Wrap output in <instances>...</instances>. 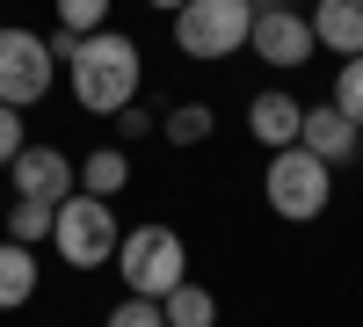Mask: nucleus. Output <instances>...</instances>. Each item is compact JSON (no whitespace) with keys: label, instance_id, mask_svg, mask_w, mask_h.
<instances>
[{"label":"nucleus","instance_id":"nucleus-17","mask_svg":"<svg viewBox=\"0 0 363 327\" xmlns=\"http://www.w3.org/2000/svg\"><path fill=\"white\" fill-rule=\"evenodd\" d=\"M58 29H73V37L109 29V0H58Z\"/></svg>","mask_w":363,"mask_h":327},{"label":"nucleus","instance_id":"nucleus-16","mask_svg":"<svg viewBox=\"0 0 363 327\" xmlns=\"http://www.w3.org/2000/svg\"><path fill=\"white\" fill-rule=\"evenodd\" d=\"M160 131H167L174 145H203L211 131H218V116H211V102H174V109L160 116Z\"/></svg>","mask_w":363,"mask_h":327},{"label":"nucleus","instance_id":"nucleus-12","mask_svg":"<svg viewBox=\"0 0 363 327\" xmlns=\"http://www.w3.org/2000/svg\"><path fill=\"white\" fill-rule=\"evenodd\" d=\"M29 299H37V248L0 240V313H15Z\"/></svg>","mask_w":363,"mask_h":327},{"label":"nucleus","instance_id":"nucleus-23","mask_svg":"<svg viewBox=\"0 0 363 327\" xmlns=\"http://www.w3.org/2000/svg\"><path fill=\"white\" fill-rule=\"evenodd\" d=\"M247 8H284V0H247Z\"/></svg>","mask_w":363,"mask_h":327},{"label":"nucleus","instance_id":"nucleus-14","mask_svg":"<svg viewBox=\"0 0 363 327\" xmlns=\"http://www.w3.org/2000/svg\"><path fill=\"white\" fill-rule=\"evenodd\" d=\"M160 313H167V327H218V299L203 284H174L160 299Z\"/></svg>","mask_w":363,"mask_h":327},{"label":"nucleus","instance_id":"nucleus-4","mask_svg":"<svg viewBox=\"0 0 363 327\" xmlns=\"http://www.w3.org/2000/svg\"><path fill=\"white\" fill-rule=\"evenodd\" d=\"M51 240H58V262H66V270H102V262L116 255V204L73 189L66 204H58Z\"/></svg>","mask_w":363,"mask_h":327},{"label":"nucleus","instance_id":"nucleus-10","mask_svg":"<svg viewBox=\"0 0 363 327\" xmlns=\"http://www.w3.org/2000/svg\"><path fill=\"white\" fill-rule=\"evenodd\" d=\"M298 124H306V102H291L284 87H262V95L247 102V131L277 153V145H298Z\"/></svg>","mask_w":363,"mask_h":327},{"label":"nucleus","instance_id":"nucleus-8","mask_svg":"<svg viewBox=\"0 0 363 327\" xmlns=\"http://www.w3.org/2000/svg\"><path fill=\"white\" fill-rule=\"evenodd\" d=\"M8 174H15V196H29V204H66L80 189V160H66L58 145H22Z\"/></svg>","mask_w":363,"mask_h":327},{"label":"nucleus","instance_id":"nucleus-15","mask_svg":"<svg viewBox=\"0 0 363 327\" xmlns=\"http://www.w3.org/2000/svg\"><path fill=\"white\" fill-rule=\"evenodd\" d=\"M0 226H8V240L37 248V240H51V226H58V204H29V196H15V211L0 218Z\"/></svg>","mask_w":363,"mask_h":327},{"label":"nucleus","instance_id":"nucleus-21","mask_svg":"<svg viewBox=\"0 0 363 327\" xmlns=\"http://www.w3.org/2000/svg\"><path fill=\"white\" fill-rule=\"evenodd\" d=\"M116 131H124V138H145V131H160V116L138 109V102H124V109H116Z\"/></svg>","mask_w":363,"mask_h":327},{"label":"nucleus","instance_id":"nucleus-6","mask_svg":"<svg viewBox=\"0 0 363 327\" xmlns=\"http://www.w3.org/2000/svg\"><path fill=\"white\" fill-rule=\"evenodd\" d=\"M51 73H58V58H51V37H37V29H15V22H0V102H44L51 95Z\"/></svg>","mask_w":363,"mask_h":327},{"label":"nucleus","instance_id":"nucleus-7","mask_svg":"<svg viewBox=\"0 0 363 327\" xmlns=\"http://www.w3.org/2000/svg\"><path fill=\"white\" fill-rule=\"evenodd\" d=\"M247 51L262 58V66H284V73H291V66H306L320 44H313V22H306V15H298L291 0H284V8H255Z\"/></svg>","mask_w":363,"mask_h":327},{"label":"nucleus","instance_id":"nucleus-22","mask_svg":"<svg viewBox=\"0 0 363 327\" xmlns=\"http://www.w3.org/2000/svg\"><path fill=\"white\" fill-rule=\"evenodd\" d=\"M145 8H160V15H174V8H182V0H145Z\"/></svg>","mask_w":363,"mask_h":327},{"label":"nucleus","instance_id":"nucleus-1","mask_svg":"<svg viewBox=\"0 0 363 327\" xmlns=\"http://www.w3.org/2000/svg\"><path fill=\"white\" fill-rule=\"evenodd\" d=\"M66 80H73V102L87 116H116L124 102H138V80H145V58L124 29H95L80 37L73 58H66Z\"/></svg>","mask_w":363,"mask_h":327},{"label":"nucleus","instance_id":"nucleus-18","mask_svg":"<svg viewBox=\"0 0 363 327\" xmlns=\"http://www.w3.org/2000/svg\"><path fill=\"white\" fill-rule=\"evenodd\" d=\"M335 109H349L356 124H363V51L342 58V73H335Z\"/></svg>","mask_w":363,"mask_h":327},{"label":"nucleus","instance_id":"nucleus-5","mask_svg":"<svg viewBox=\"0 0 363 327\" xmlns=\"http://www.w3.org/2000/svg\"><path fill=\"white\" fill-rule=\"evenodd\" d=\"M247 29H255L247 0H182V8H174V44L189 58H233V51H247Z\"/></svg>","mask_w":363,"mask_h":327},{"label":"nucleus","instance_id":"nucleus-3","mask_svg":"<svg viewBox=\"0 0 363 327\" xmlns=\"http://www.w3.org/2000/svg\"><path fill=\"white\" fill-rule=\"evenodd\" d=\"M116 270H124L131 299H167L174 284H189V248L174 226H131L116 240Z\"/></svg>","mask_w":363,"mask_h":327},{"label":"nucleus","instance_id":"nucleus-2","mask_svg":"<svg viewBox=\"0 0 363 327\" xmlns=\"http://www.w3.org/2000/svg\"><path fill=\"white\" fill-rule=\"evenodd\" d=\"M262 196H269V211L291 218V226H306L327 211V196H335V167H327L320 153H306V145H277L262 167Z\"/></svg>","mask_w":363,"mask_h":327},{"label":"nucleus","instance_id":"nucleus-20","mask_svg":"<svg viewBox=\"0 0 363 327\" xmlns=\"http://www.w3.org/2000/svg\"><path fill=\"white\" fill-rule=\"evenodd\" d=\"M22 145H29V131H22V109H15V102H0V167H8V160L22 153Z\"/></svg>","mask_w":363,"mask_h":327},{"label":"nucleus","instance_id":"nucleus-13","mask_svg":"<svg viewBox=\"0 0 363 327\" xmlns=\"http://www.w3.org/2000/svg\"><path fill=\"white\" fill-rule=\"evenodd\" d=\"M131 182V160H124V145H95V153L80 160V189L87 196H116Z\"/></svg>","mask_w":363,"mask_h":327},{"label":"nucleus","instance_id":"nucleus-9","mask_svg":"<svg viewBox=\"0 0 363 327\" xmlns=\"http://www.w3.org/2000/svg\"><path fill=\"white\" fill-rule=\"evenodd\" d=\"M298 145H306V153H320L327 167H349V160H356V145H363V124H356L349 109H335V102H306Z\"/></svg>","mask_w":363,"mask_h":327},{"label":"nucleus","instance_id":"nucleus-24","mask_svg":"<svg viewBox=\"0 0 363 327\" xmlns=\"http://www.w3.org/2000/svg\"><path fill=\"white\" fill-rule=\"evenodd\" d=\"M356 160H363V145H356Z\"/></svg>","mask_w":363,"mask_h":327},{"label":"nucleus","instance_id":"nucleus-11","mask_svg":"<svg viewBox=\"0 0 363 327\" xmlns=\"http://www.w3.org/2000/svg\"><path fill=\"white\" fill-rule=\"evenodd\" d=\"M313 44L320 51H342V58H356L363 51V0H313Z\"/></svg>","mask_w":363,"mask_h":327},{"label":"nucleus","instance_id":"nucleus-19","mask_svg":"<svg viewBox=\"0 0 363 327\" xmlns=\"http://www.w3.org/2000/svg\"><path fill=\"white\" fill-rule=\"evenodd\" d=\"M102 327H167V313H160V299H124V306H109Z\"/></svg>","mask_w":363,"mask_h":327}]
</instances>
